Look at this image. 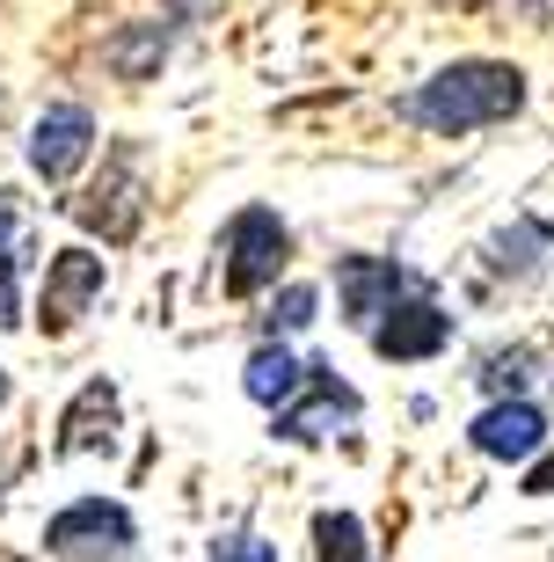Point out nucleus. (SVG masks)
Wrapping results in <instances>:
<instances>
[{"mask_svg": "<svg viewBox=\"0 0 554 562\" xmlns=\"http://www.w3.org/2000/svg\"><path fill=\"white\" fill-rule=\"evenodd\" d=\"M525 110V74L511 59H452L438 66L423 88L402 95V117L438 139H460V132H482V125H504Z\"/></svg>", "mask_w": 554, "mask_h": 562, "instance_id": "obj_1", "label": "nucleus"}, {"mask_svg": "<svg viewBox=\"0 0 554 562\" xmlns=\"http://www.w3.org/2000/svg\"><path fill=\"white\" fill-rule=\"evenodd\" d=\"M219 256H226V263H219L226 292L248 300V292L278 285V271L292 263V227L270 205H241L234 220H226V234H219Z\"/></svg>", "mask_w": 554, "mask_h": 562, "instance_id": "obj_2", "label": "nucleus"}, {"mask_svg": "<svg viewBox=\"0 0 554 562\" xmlns=\"http://www.w3.org/2000/svg\"><path fill=\"white\" fill-rule=\"evenodd\" d=\"M44 555L52 562H124L132 555V512L110 497L66 504L59 519L44 526Z\"/></svg>", "mask_w": 554, "mask_h": 562, "instance_id": "obj_3", "label": "nucleus"}, {"mask_svg": "<svg viewBox=\"0 0 554 562\" xmlns=\"http://www.w3.org/2000/svg\"><path fill=\"white\" fill-rule=\"evenodd\" d=\"M81 227H95L103 241H132L139 234V220H146V183H139V146H117L103 161V176L88 183V198L81 205Z\"/></svg>", "mask_w": 554, "mask_h": 562, "instance_id": "obj_4", "label": "nucleus"}, {"mask_svg": "<svg viewBox=\"0 0 554 562\" xmlns=\"http://www.w3.org/2000/svg\"><path fill=\"white\" fill-rule=\"evenodd\" d=\"M103 285H110V271H103V256H95V249H59L52 263H44V292H37L44 336H66L95 300H103Z\"/></svg>", "mask_w": 554, "mask_h": 562, "instance_id": "obj_5", "label": "nucleus"}, {"mask_svg": "<svg viewBox=\"0 0 554 562\" xmlns=\"http://www.w3.org/2000/svg\"><path fill=\"white\" fill-rule=\"evenodd\" d=\"M452 344V314L423 292H402L380 322H372V351L394 358V366H416V358H438Z\"/></svg>", "mask_w": 554, "mask_h": 562, "instance_id": "obj_6", "label": "nucleus"}, {"mask_svg": "<svg viewBox=\"0 0 554 562\" xmlns=\"http://www.w3.org/2000/svg\"><path fill=\"white\" fill-rule=\"evenodd\" d=\"M95 154V117L88 103H52L30 132V168H37L44 183H74V168Z\"/></svg>", "mask_w": 554, "mask_h": 562, "instance_id": "obj_7", "label": "nucleus"}, {"mask_svg": "<svg viewBox=\"0 0 554 562\" xmlns=\"http://www.w3.org/2000/svg\"><path fill=\"white\" fill-rule=\"evenodd\" d=\"M474 453L482 460H540V446H547V417H540L525 395L511 402H489L482 417H474Z\"/></svg>", "mask_w": 554, "mask_h": 562, "instance_id": "obj_8", "label": "nucleus"}, {"mask_svg": "<svg viewBox=\"0 0 554 562\" xmlns=\"http://www.w3.org/2000/svg\"><path fill=\"white\" fill-rule=\"evenodd\" d=\"M336 292H343V314L358 322V329H372L380 314L409 292V278H402V263L394 256H343L336 263Z\"/></svg>", "mask_w": 554, "mask_h": 562, "instance_id": "obj_9", "label": "nucleus"}, {"mask_svg": "<svg viewBox=\"0 0 554 562\" xmlns=\"http://www.w3.org/2000/svg\"><path fill=\"white\" fill-rule=\"evenodd\" d=\"M336 417H358V387H343V380H336V366H321V358H314V366H307V409H278V431L307 446V438H321Z\"/></svg>", "mask_w": 554, "mask_h": 562, "instance_id": "obj_10", "label": "nucleus"}, {"mask_svg": "<svg viewBox=\"0 0 554 562\" xmlns=\"http://www.w3.org/2000/svg\"><path fill=\"white\" fill-rule=\"evenodd\" d=\"M110 438H117V387L88 380L81 395H74V409L59 417V453L74 460V453H95V446L110 453Z\"/></svg>", "mask_w": 554, "mask_h": 562, "instance_id": "obj_11", "label": "nucleus"}, {"mask_svg": "<svg viewBox=\"0 0 554 562\" xmlns=\"http://www.w3.org/2000/svg\"><path fill=\"white\" fill-rule=\"evenodd\" d=\"M168 59V30L161 22H124L117 37L103 44V66L117 74V81H154Z\"/></svg>", "mask_w": 554, "mask_h": 562, "instance_id": "obj_12", "label": "nucleus"}, {"mask_svg": "<svg viewBox=\"0 0 554 562\" xmlns=\"http://www.w3.org/2000/svg\"><path fill=\"white\" fill-rule=\"evenodd\" d=\"M241 387L263 402V409H292V395L307 387V366H299L285 344H263V351L248 358V380H241Z\"/></svg>", "mask_w": 554, "mask_h": 562, "instance_id": "obj_13", "label": "nucleus"}, {"mask_svg": "<svg viewBox=\"0 0 554 562\" xmlns=\"http://www.w3.org/2000/svg\"><path fill=\"white\" fill-rule=\"evenodd\" d=\"M314 562H372L358 512H314Z\"/></svg>", "mask_w": 554, "mask_h": 562, "instance_id": "obj_14", "label": "nucleus"}, {"mask_svg": "<svg viewBox=\"0 0 554 562\" xmlns=\"http://www.w3.org/2000/svg\"><path fill=\"white\" fill-rule=\"evenodd\" d=\"M547 241H554L547 220H518V234H496V256H489V263H496V271H511V278H525L540 263V249H547Z\"/></svg>", "mask_w": 554, "mask_h": 562, "instance_id": "obj_15", "label": "nucleus"}, {"mask_svg": "<svg viewBox=\"0 0 554 562\" xmlns=\"http://www.w3.org/2000/svg\"><path fill=\"white\" fill-rule=\"evenodd\" d=\"M22 263H15V205H8V190H0V329H15L22 322Z\"/></svg>", "mask_w": 554, "mask_h": 562, "instance_id": "obj_16", "label": "nucleus"}, {"mask_svg": "<svg viewBox=\"0 0 554 562\" xmlns=\"http://www.w3.org/2000/svg\"><path fill=\"white\" fill-rule=\"evenodd\" d=\"M525 366H533V351H496L489 366H482V380L496 387V402H511L518 387H525Z\"/></svg>", "mask_w": 554, "mask_h": 562, "instance_id": "obj_17", "label": "nucleus"}, {"mask_svg": "<svg viewBox=\"0 0 554 562\" xmlns=\"http://www.w3.org/2000/svg\"><path fill=\"white\" fill-rule=\"evenodd\" d=\"M314 322V285H285V300L270 307V336H292Z\"/></svg>", "mask_w": 554, "mask_h": 562, "instance_id": "obj_18", "label": "nucleus"}, {"mask_svg": "<svg viewBox=\"0 0 554 562\" xmlns=\"http://www.w3.org/2000/svg\"><path fill=\"white\" fill-rule=\"evenodd\" d=\"M205 562H278V548H270V541H256V533H234V541H219Z\"/></svg>", "mask_w": 554, "mask_h": 562, "instance_id": "obj_19", "label": "nucleus"}, {"mask_svg": "<svg viewBox=\"0 0 554 562\" xmlns=\"http://www.w3.org/2000/svg\"><path fill=\"white\" fill-rule=\"evenodd\" d=\"M525 497H554V453H540L533 468H525Z\"/></svg>", "mask_w": 554, "mask_h": 562, "instance_id": "obj_20", "label": "nucleus"}, {"mask_svg": "<svg viewBox=\"0 0 554 562\" xmlns=\"http://www.w3.org/2000/svg\"><path fill=\"white\" fill-rule=\"evenodd\" d=\"M0 402H8V366H0Z\"/></svg>", "mask_w": 554, "mask_h": 562, "instance_id": "obj_21", "label": "nucleus"}]
</instances>
